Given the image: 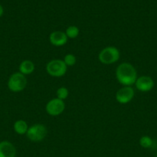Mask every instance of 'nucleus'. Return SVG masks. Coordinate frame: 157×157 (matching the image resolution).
Listing matches in <instances>:
<instances>
[{
  "label": "nucleus",
  "instance_id": "f257e3e1",
  "mask_svg": "<svg viewBox=\"0 0 157 157\" xmlns=\"http://www.w3.org/2000/svg\"><path fill=\"white\" fill-rule=\"evenodd\" d=\"M115 77L119 84L123 86H132L137 79V71L130 63L123 62L117 67Z\"/></svg>",
  "mask_w": 157,
  "mask_h": 157
},
{
  "label": "nucleus",
  "instance_id": "f03ea898",
  "mask_svg": "<svg viewBox=\"0 0 157 157\" xmlns=\"http://www.w3.org/2000/svg\"><path fill=\"white\" fill-rule=\"evenodd\" d=\"M119 50L114 46H108L104 48L99 54V60L103 64H114L119 61Z\"/></svg>",
  "mask_w": 157,
  "mask_h": 157
},
{
  "label": "nucleus",
  "instance_id": "7ed1b4c3",
  "mask_svg": "<svg viewBox=\"0 0 157 157\" xmlns=\"http://www.w3.org/2000/svg\"><path fill=\"white\" fill-rule=\"evenodd\" d=\"M47 74L54 78H60L64 76L67 71V66L63 60L53 59L47 63L46 66Z\"/></svg>",
  "mask_w": 157,
  "mask_h": 157
},
{
  "label": "nucleus",
  "instance_id": "20e7f679",
  "mask_svg": "<svg viewBox=\"0 0 157 157\" xmlns=\"http://www.w3.org/2000/svg\"><path fill=\"white\" fill-rule=\"evenodd\" d=\"M27 85V79L26 75L20 72H15L12 74L8 81V87L14 93L21 92L26 88Z\"/></svg>",
  "mask_w": 157,
  "mask_h": 157
},
{
  "label": "nucleus",
  "instance_id": "39448f33",
  "mask_svg": "<svg viewBox=\"0 0 157 157\" xmlns=\"http://www.w3.org/2000/svg\"><path fill=\"white\" fill-rule=\"evenodd\" d=\"M48 130L46 126L42 124H35L29 127L26 136L32 142H41L46 138Z\"/></svg>",
  "mask_w": 157,
  "mask_h": 157
},
{
  "label": "nucleus",
  "instance_id": "423d86ee",
  "mask_svg": "<svg viewBox=\"0 0 157 157\" xmlns=\"http://www.w3.org/2000/svg\"><path fill=\"white\" fill-rule=\"evenodd\" d=\"M66 108L64 101L55 98L50 100L46 105V111L52 117H57L63 113Z\"/></svg>",
  "mask_w": 157,
  "mask_h": 157
},
{
  "label": "nucleus",
  "instance_id": "0eeeda50",
  "mask_svg": "<svg viewBox=\"0 0 157 157\" xmlns=\"http://www.w3.org/2000/svg\"><path fill=\"white\" fill-rule=\"evenodd\" d=\"M135 91L132 86H123L115 93V100L121 104H126L134 98Z\"/></svg>",
  "mask_w": 157,
  "mask_h": 157
},
{
  "label": "nucleus",
  "instance_id": "6e6552de",
  "mask_svg": "<svg viewBox=\"0 0 157 157\" xmlns=\"http://www.w3.org/2000/svg\"><path fill=\"white\" fill-rule=\"evenodd\" d=\"M154 81L151 77L141 76L137 78L135 83L137 90L141 92H149L154 87Z\"/></svg>",
  "mask_w": 157,
  "mask_h": 157
},
{
  "label": "nucleus",
  "instance_id": "1a4fd4ad",
  "mask_svg": "<svg viewBox=\"0 0 157 157\" xmlns=\"http://www.w3.org/2000/svg\"><path fill=\"white\" fill-rule=\"evenodd\" d=\"M49 41L52 45L60 47L67 43L68 37L66 36V32L62 31H54L49 35Z\"/></svg>",
  "mask_w": 157,
  "mask_h": 157
},
{
  "label": "nucleus",
  "instance_id": "9d476101",
  "mask_svg": "<svg viewBox=\"0 0 157 157\" xmlns=\"http://www.w3.org/2000/svg\"><path fill=\"white\" fill-rule=\"evenodd\" d=\"M16 149L11 142L3 140L0 142V157H15Z\"/></svg>",
  "mask_w": 157,
  "mask_h": 157
},
{
  "label": "nucleus",
  "instance_id": "9b49d317",
  "mask_svg": "<svg viewBox=\"0 0 157 157\" xmlns=\"http://www.w3.org/2000/svg\"><path fill=\"white\" fill-rule=\"evenodd\" d=\"M35 64L30 60H24L19 64V72L24 75H31L35 71Z\"/></svg>",
  "mask_w": 157,
  "mask_h": 157
},
{
  "label": "nucleus",
  "instance_id": "f8f14e48",
  "mask_svg": "<svg viewBox=\"0 0 157 157\" xmlns=\"http://www.w3.org/2000/svg\"><path fill=\"white\" fill-rule=\"evenodd\" d=\"M13 128L17 134L24 135L27 133L28 130H29V126H28L26 121H23V120H18L14 124Z\"/></svg>",
  "mask_w": 157,
  "mask_h": 157
},
{
  "label": "nucleus",
  "instance_id": "ddd939ff",
  "mask_svg": "<svg viewBox=\"0 0 157 157\" xmlns=\"http://www.w3.org/2000/svg\"><path fill=\"white\" fill-rule=\"evenodd\" d=\"M65 32H66V35L68 37V38L74 39V38H76L78 37V34H79V29L77 26L70 25L66 29Z\"/></svg>",
  "mask_w": 157,
  "mask_h": 157
},
{
  "label": "nucleus",
  "instance_id": "4468645a",
  "mask_svg": "<svg viewBox=\"0 0 157 157\" xmlns=\"http://www.w3.org/2000/svg\"><path fill=\"white\" fill-rule=\"evenodd\" d=\"M139 144L143 148H150L153 145V140L149 136H143L139 140Z\"/></svg>",
  "mask_w": 157,
  "mask_h": 157
},
{
  "label": "nucleus",
  "instance_id": "2eb2a0df",
  "mask_svg": "<svg viewBox=\"0 0 157 157\" xmlns=\"http://www.w3.org/2000/svg\"><path fill=\"white\" fill-rule=\"evenodd\" d=\"M69 96V90L66 87H60L56 90V98L64 101Z\"/></svg>",
  "mask_w": 157,
  "mask_h": 157
},
{
  "label": "nucleus",
  "instance_id": "dca6fc26",
  "mask_svg": "<svg viewBox=\"0 0 157 157\" xmlns=\"http://www.w3.org/2000/svg\"><path fill=\"white\" fill-rule=\"evenodd\" d=\"M63 61L65 62V64H66V66H73L75 65V63H76V58L74 55L72 54H67L66 56L64 57V59H63Z\"/></svg>",
  "mask_w": 157,
  "mask_h": 157
},
{
  "label": "nucleus",
  "instance_id": "f3484780",
  "mask_svg": "<svg viewBox=\"0 0 157 157\" xmlns=\"http://www.w3.org/2000/svg\"><path fill=\"white\" fill-rule=\"evenodd\" d=\"M3 12H4V9H3L2 6L0 5V17L3 15Z\"/></svg>",
  "mask_w": 157,
  "mask_h": 157
},
{
  "label": "nucleus",
  "instance_id": "a211bd4d",
  "mask_svg": "<svg viewBox=\"0 0 157 157\" xmlns=\"http://www.w3.org/2000/svg\"><path fill=\"white\" fill-rule=\"evenodd\" d=\"M155 157H157V154H156V156H155Z\"/></svg>",
  "mask_w": 157,
  "mask_h": 157
}]
</instances>
